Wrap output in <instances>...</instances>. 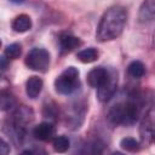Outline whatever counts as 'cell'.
I'll return each mask as SVG.
<instances>
[{
	"mask_svg": "<svg viewBox=\"0 0 155 155\" xmlns=\"http://www.w3.org/2000/svg\"><path fill=\"white\" fill-rule=\"evenodd\" d=\"M137 97H132L122 103L114 104L108 111V120L111 125H132L139 116V107Z\"/></svg>",
	"mask_w": 155,
	"mask_h": 155,
	"instance_id": "cell-2",
	"label": "cell"
},
{
	"mask_svg": "<svg viewBox=\"0 0 155 155\" xmlns=\"http://www.w3.org/2000/svg\"><path fill=\"white\" fill-rule=\"evenodd\" d=\"M11 149H10V145L6 140H4L2 138H0V155H7L10 154Z\"/></svg>",
	"mask_w": 155,
	"mask_h": 155,
	"instance_id": "cell-19",
	"label": "cell"
},
{
	"mask_svg": "<svg viewBox=\"0 0 155 155\" xmlns=\"http://www.w3.org/2000/svg\"><path fill=\"white\" fill-rule=\"evenodd\" d=\"M22 53V46L18 42L7 45L5 48V57L7 59H17Z\"/></svg>",
	"mask_w": 155,
	"mask_h": 155,
	"instance_id": "cell-17",
	"label": "cell"
},
{
	"mask_svg": "<svg viewBox=\"0 0 155 155\" xmlns=\"http://www.w3.org/2000/svg\"><path fill=\"white\" fill-rule=\"evenodd\" d=\"M12 4H16V5H19V4H23L24 0H10Z\"/></svg>",
	"mask_w": 155,
	"mask_h": 155,
	"instance_id": "cell-21",
	"label": "cell"
},
{
	"mask_svg": "<svg viewBox=\"0 0 155 155\" xmlns=\"http://www.w3.org/2000/svg\"><path fill=\"white\" fill-rule=\"evenodd\" d=\"M31 25H33L31 19L25 13H22V15H18L17 17H15L11 23V27L16 33H25V31L30 30Z\"/></svg>",
	"mask_w": 155,
	"mask_h": 155,
	"instance_id": "cell-11",
	"label": "cell"
},
{
	"mask_svg": "<svg viewBox=\"0 0 155 155\" xmlns=\"http://www.w3.org/2000/svg\"><path fill=\"white\" fill-rule=\"evenodd\" d=\"M117 88V73L113 69L109 68V75L105 82L97 88V97L102 103H105L111 99V97L115 94Z\"/></svg>",
	"mask_w": 155,
	"mask_h": 155,
	"instance_id": "cell-5",
	"label": "cell"
},
{
	"mask_svg": "<svg viewBox=\"0 0 155 155\" xmlns=\"http://www.w3.org/2000/svg\"><path fill=\"white\" fill-rule=\"evenodd\" d=\"M50 58L51 57L47 50L41 47H34L27 53L24 63L31 70L45 73L50 67Z\"/></svg>",
	"mask_w": 155,
	"mask_h": 155,
	"instance_id": "cell-4",
	"label": "cell"
},
{
	"mask_svg": "<svg viewBox=\"0 0 155 155\" xmlns=\"http://www.w3.org/2000/svg\"><path fill=\"white\" fill-rule=\"evenodd\" d=\"M13 103H15V99L10 93L7 92L0 93V108L1 109H8L13 105Z\"/></svg>",
	"mask_w": 155,
	"mask_h": 155,
	"instance_id": "cell-18",
	"label": "cell"
},
{
	"mask_svg": "<svg viewBox=\"0 0 155 155\" xmlns=\"http://www.w3.org/2000/svg\"><path fill=\"white\" fill-rule=\"evenodd\" d=\"M155 16V0H144L142 6L139 7L138 18L140 23H150L153 22Z\"/></svg>",
	"mask_w": 155,
	"mask_h": 155,
	"instance_id": "cell-9",
	"label": "cell"
},
{
	"mask_svg": "<svg viewBox=\"0 0 155 155\" xmlns=\"http://www.w3.org/2000/svg\"><path fill=\"white\" fill-rule=\"evenodd\" d=\"M80 45H81V40L76 36H73L70 34H61L59 36V46L63 53L70 52Z\"/></svg>",
	"mask_w": 155,
	"mask_h": 155,
	"instance_id": "cell-12",
	"label": "cell"
},
{
	"mask_svg": "<svg viewBox=\"0 0 155 155\" xmlns=\"http://www.w3.org/2000/svg\"><path fill=\"white\" fill-rule=\"evenodd\" d=\"M52 145L57 153H65L70 147V140L65 136H59L53 139Z\"/></svg>",
	"mask_w": 155,
	"mask_h": 155,
	"instance_id": "cell-15",
	"label": "cell"
},
{
	"mask_svg": "<svg viewBox=\"0 0 155 155\" xmlns=\"http://www.w3.org/2000/svg\"><path fill=\"white\" fill-rule=\"evenodd\" d=\"M0 47H1V40H0Z\"/></svg>",
	"mask_w": 155,
	"mask_h": 155,
	"instance_id": "cell-22",
	"label": "cell"
},
{
	"mask_svg": "<svg viewBox=\"0 0 155 155\" xmlns=\"http://www.w3.org/2000/svg\"><path fill=\"white\" fill-rule=\"evenodd\" d=\"M42 80L39 76H30L25 82V93L29 98L35 99L42 90Z\"/></svg>",
	"mask_w": 155,
	"mask_h": 155,
	"instance_id": "cell-10",
	"label": "cell"
},
{
	"mask_svg": "<svg viewBox=\"0 0 155 155\" xmlns=\"http://www.w3.org/2000/svg\"><path fill=\"white\" fill-rule=\"evenodd\" d=\"M127 73L131 78L139 79L145 74V67L140 61H133L127 67Z\"/></svg>",
	"mask_w": 155,
	"mask_h": 155,
	"instance_id": "cell-14",
	"label": "cell"
},
{
	"mask_svg": "<svg viewBox=\"0 0 155 155\" xmlns=\"http://www.w3.org/2000/svg\"><path fill=\"white\" fill-rule=\"evenodd\" d=\"M120 147L126 150V151H130V153H136L139 150V143L138 140H136L134 138L132 137H126V138H122L121 142H120Z\"/></svg>",
	"mask_w": 155,
	"mask_h": 155,
	"instance_id": "cell-16",
	"label": "cell"
},
{
	"mask_svg": "<svg viewBox=\"0 0 155 155\" xmlns=\"http://www.w3.org/2000/svg\"><path fill=\"white\" fill-rule=\"evenodd\" d=\"M80 86L79 70L75 67H68L54 80V88L59 94H71Z\"/></svg>",
	"mask_w": 155,
	"mask_h": 155,
	"instance_id": "cell-3",
	"label": "cell"
},
{
	"mask_svg": "<svg viewBox=\"0 0 155 155\" xmlns=\"http://www.w3.org/2000/svg\"><path fill=\"white\" fill-rule=\"evenodd\" d=\"M108 75H109V68L97 67V68H93L88 71L86 80L91 87L98 88L105 82V80L108 79Z\"/></svg>",
	"mask_w": 155,
	"mask_h": 155,
	"instance_id": "cell-7",
	"label": "cell"
},
{
	"mask_svg": "<svg viewBox=\"0 0 155 155\" xmlns=\"http://www.w3.org/2000/svg\"><path fill=\"white\" fill-rule=\"evenodd\" d=\"M127 22V11L122 6L109 7L98 23L96 30V39L99 42L111 41L120 36Z\"/></svg>",
	"mask_w": 155,
	"mask_h": 155,
	"instance_id": "cell-1",
	"label": "cell"
},
{
	"mask_svg": "<svg viewBox=\"0 0 155 155\" xmlns=\"http://www.w3.org/2000/svg\"><path fill=\"white\" fill-rule=\"evenodd\" d=\"M54 126L51 122H41L38 126H35V128L33 130V136L42 142H47L50 139H52V137L54 136Z\"/></svg>",
	"mask_w": 155,
	"mask_h": 155,
	"instance_id": "cell-8",
	"label": "cell"
},
{
	"mask_svg": "<svg viewBox=\"0 0 155 155\" xmlns=\"http://www.w3.org/2000/svg\"><path fill=\"white\" fill-rule=\"evenodd\" d=\"M139 134H140V142L145 147L153 143L154 140V110L151 107L143 115L140 127H139Z\"/></svg>",
	"mask_w": 155,
	"mask_h": 155,
	"instance_id": "cell-6",
	"label": "cell"
},
{
	"mask_svg": "<svg viewBox=\"0 0 155 155\" xmlns=\"http://www.w3.org/2000/svg\"><path fill=\"white\" fill-rule=\"evenodd\" d=\"M7 64H8L7 58H6L5 56H0V68H1V69H5V68L7 67Z\"/></svg>",
	"mask_w": 155,
	"mask_h": 155,
	"instance_id": "cell-20",
	"label": "cell"
},
{
	"mask_svg": "<svg viewBox=\"0 0 155 155\" xmlns=\"http://www.w3.org/2000/svg\"><path fill=\"white\" fill-rule=\"evenodd\" d=\"M76 57L82 63H92L98 59V51L93 47H88V48H85L78 52Z\"/></svg>",
	"mask_w": 155,
	"mask_h": 155,
	"instance_id": "cell-13",
	"label": "cell"
}]
</instances>
